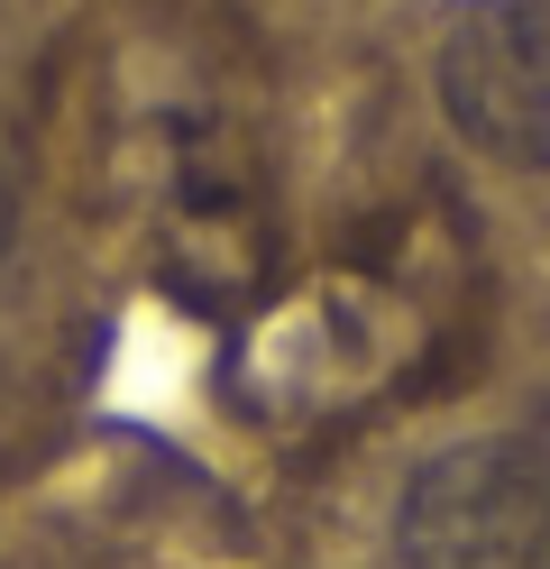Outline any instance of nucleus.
I'll use <instances>...</instances> for the list:
<instances>
[{
    "mask_svg": "<svg viewBox=\"0 0 550 569\" xmlns=\"http://www.w3.org/2000/svg\"><path fill=\"white\" fill-rule=\"evenodd\" d=\"M0 258H10V184H0Z\"/></svg>",
    "mask_w": 550,
    "mask_h": 569,
    "instance_id": "nucleus-3",
    "label": "nucleus"
},
{
    "mask_svg": "<svg viewBox=\"0 0 550 569\" xmlns=\"http://www.w3.org/2000/svg\"><path fill=\"white\" fill-rule=\"evenodd\" d=\"M440 111L496 157H550V0H468L440 38Z\"/></svg>",
    "mask_w": 550,
    "mask_h": 569,
    "instance_id": "nucleus-2",
    "label": "nucleus"
},
{
    "mask_svg": "<svg viewBox=\"0 0 550 569\" xmlns=\"http://www.w3.org/2000/svg\"><path fill=\"white\" fill-rule=\"evenodd\" d=\"M403 569H550V450L459 441L403 487Z\"/></svg>",
    "mask_w": 550,
    "mask_h": 569,
    "instance_id": "nucleus-1",
    "label": "nucleus"
}]
</instances>
